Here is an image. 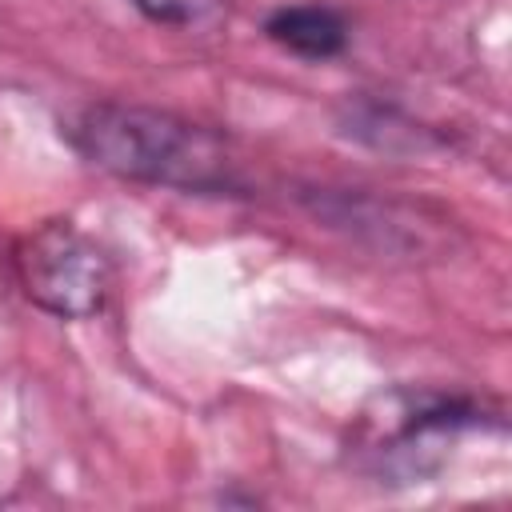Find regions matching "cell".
Wrapping results in <instances>:
<instances>
[{"mask_svg": "<svg viewBox=\"0 0 512 512\" xmlns=\"http://www.w3.org/2000/svg\"><path fill=\"white\" fill-rule=\"evenodd\" d=\"M64 132L88 164L120 180L196 196L244 192V172L232 140L168 108L96 100L84 104Z\"/></svg>", "mask_w": 512, "mask_h": 512, "instance_id": "1", "label": "cell"}, {"mask_svg": "<svg viewBox=\"0 0 512 512\" xmlns=\"http://www.w3.org/2000/svg\"><path fill=\"white\" fill-rule=\"evenodd\" d=\"M20 292L56 320H88L104 308L112 288L108 252L72 220H44L12 248Z\"/></svg>", "mask_w": 512, "mask_h": 512, "instance_id": "2", "label": "cell"}, {"mask_svg": "<svg viewBox=\"0 0 512 512\" xmlns=\"http://www.w3.org/2000/svg\"><path fill=\"white\" fill-rule=\"evenodd\" d=\"M264 32L272 44H280L304 60L340 56L348 44V24L328 4H284L264 20Z\"/></svg>", "mask_w": 512, "mask_h": 512, "instance_id": "3", "label": "cell"}, {"mask_svg": "<svg viewBox=\"0 0 512 512\" xmlns=\"http://www.w3.org/2000/svg\"><path fill=\"white\" fill-rule=\"evenodd\" d=\"M132 8L164 28H208L224 20V0H132Z\"/></svg>", "mask_w": 512, "mask_h": 512, "instance_id": "4", "label": "cell"}]
</instances>
